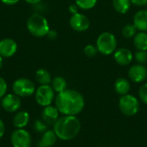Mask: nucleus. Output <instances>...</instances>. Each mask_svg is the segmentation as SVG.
<instances>
[{
	"label": "nucleus",
	"mask_w": 147,
	"mask_h": 147,
	"mask_svg": "<svg viewBox=\"0 0 147 147\" xmlns=\"http://www.w3.org/2000/svg\"><path fill=\"white\" fill-rule=\"evenodd\" d=\"M55 107L63 115H79L84 109L85 101L83 95L78 90L66 89L58 93L54 99Z\"/></svg>",
	"instance_id": "f257e3e1"
},
{
	"label": "nucleus",
	"mask_w": 147,
	"mask_h": 147,
	"mask_svg": "<svg viewBox=\"0 0 147 147\" xmlns=\"http://www.w3.org/2000/svg\"><path fill=\"white\" fill-rule=\"evenodd\" d=\"M53 130L58 139L69 141L76 138L81 130V122L77 116L63 115L53 126Z\"/></svg>",
	"instance_id": "f03ea898"
},
{
	"label": "nucleus",
	"mask_w": 147,
	"mask_h": 147,
	"mask_svg": "<svg viewBox=\"0 0 147 147\" xmlns=\"http://www.w3.org/2000/svg\"><path fill=\"white\" fill-rule=\"evenodd\" d=\"M28 32L35 37H44L47 35L50 27L45 16L40 14H33L27 21Z\"/></svg>",
	"instance_id": "7ed1b4c3"
},
{
	"label": "nucleus",
	"mask_w": 147,
	"mask_h": 147,
	"mask_svg": "<svg viewBox=\"0 0 147 147\" xmlns=\"http://www.w3.org/2000/svg\"><path fill=\"white\" fill-rule=\"evenodd\" d=\"M96 48L102 55H110L117 49V39L110 32L102 33L96 39Z\"/></svg>",
	"instance_id": "20e7f679"
},
{
	"label": "nucleus",
	"mask_w": 147,
	"mask_h": 147,
	"mask_svg": "<svg viewBox=\"0 0 147 147\" xmlns=\"http://www.w3.org/2000/svg\"><path fill=\"white\" fill-rule=\"evenodd\" d=\"M119 109L124 115L129 117L134 116L140 109V100L129 93L121 96L119 100Z\"/></svg>",
	"instance_id": "39448f33"
},
{
	"label": "nucleus",
	"mask_w": 147,
	"mask_h": 147,
	"mask_svg": "<svg viewBox=\"0 0 147 147\" xmlns=\"http://www.w3.org/2000/svg\"><path fill=\"white\" fill-rule=\"evenodd\" d=\"M13 93L19 97H28L35 92L34 82L28 78H21L14 81L12 84Z\"/></svg>",
	"instance_id": "423d86ee"
},
{
	"label": "nucleus",
	"mask_w": 147,
	"mask_h": 147,
	"mask_svg": "<svg viewBox=\"0 0 147 147\" xmlns=\"http://www.w3.org/2000/svg\"><path fill=\"white\" fill-rule=\"evenodd\" d=\"M35 101L41 107H47L52 104L55 99V91L50 84L40 85L34 92Z\"/></svg>",
	"instance_id": "0eeeda50"
},
{
	"label": "nucleus",
	"mask_w": 147,
	"mask_h": 147,
	"mask_svg": "<svg viewBox=\"0 0 147 147\" xmlns=\"http://www.w3.org/2000/svg\"><path fill=\"white\" fill-rule=\"evenodd\" d=\"M10 142L13 147H30L32 137L29 132L24 128L16 129L10 136Z\"/></svg>",
	"instance_id": "6e6552de"
},
{
	"label": "nucleus",
	"mask_w": 147,
	"mask_h": 147,
	"mask_svg": "<svg viewBox=\"0 0 147 147\" xmlns=\"http://www.w3.org/2000/svg\"><path fill=\"white\" fill-rule=\"evenodd\" d=\"M22 105L21 99L14 93L6 94L1 101L3 109L8 113H16Z\"/></svg>",
	"instance_id": "1a4fd4ad"
},
{
	"label": "nucleus",
	"mask_w": 147,
	"mask_h": 147,
	"mask_svg": "<svg viewBox=\"0 0 147 147\" xmlns=\"http://www.w3.org/2000/svg\"><path fill=\"white\" fill-rule=\"evenodd\" d=\"M69 23L71 28L77 32H84L88 30L90 26V22L89 18L85 15L79 12L71 15Z\"/></svg>",
	"instance_id": "9d476101"
},
{
	"label": "nucleus",
	"mask_w": 147,
	"mask_h": 147,
	"mask_svg": "<svg viewBox=\"0 0 147 147\" xmlns=\"http://www.w3.org/2000/svg\"><path fill=\"white\" fill-rule=\"evenodd\" d=\"M128 77L134 83L140 84L147 78V69L144 65L136 64L132 65L128 70Z\"/></svg>",
	"instance_id": "9b49d317"
},
{
	"label": "nucleus",
	"mask_w": 147,
	"mask_h": 147,
	"mask_svg": "<svg viewBox=\"0 0 147 147\" xmlns=\"http://www.w3.org/2000/svg\"><path fill=\"white\" fill-rule=\"evenodd\" d=\"M115 61L122 66L127 65L132 63L134 59V54L131 50L126 47H121L115 51L114 53Z\"/></svg>",
	"instance_id": "f8f14e48"
},
{
	"label": "nucleus",
	"mask_w": 147,
	"mask_h": 147,
	"mask_svg": "<svg viewBox=\"0 0 147 147\" xmlns=\"http://www.w3.org/2000/svg\"><path fill=\"white\" fill-rule=\"evenodd\" d=\"M17 51V43L10 38L0 40V55L3 58H10Z\"/></svg>",
	"instance_id": "ddd939ff"
},
{
	"label": "nucleus",
	"mask_w": 147,
	"mask_h": 147,
	"mask_svg": "<svg viewBox=\"0 0 147 147\" xmlns=\"http://www.w3.org/2000/svg\"><path fill=\"white\" fill-rule=\"evenodd\" d=\"M59 112L55 106L49 105L44 107L41 113V119L47 126H53L59 118Z\"/></svg>",
	"instance_id": "4468645a"
},
{
	"label": "nucleus",
	"mask_w": 147,
	"mask_h": 147,
	"mask_svg": "<svg viewBox=\"0 0 147 147\" xmlns=\"http://www.w3.org/2000/svg\"><path fill=\"white\" fill-rule=\"evenodd\" d=\"M134 25L138 31L147 32V9H140L134 16Z\"/></svg>",
	"instance_id": "2eb2a0df"
},
{
	"label": "nucleus",
	"mask_w": 147,
	"mask_h": 147,
	"mask_svg": "<svg viewBox=\"0 0 147 147\" xmlns=\"http://www.w3.org/2000/svg\"><path fill=\"white\" fill-rule=\"evenodd\" d=\"M29 120H30L29 114L27 111L20 110L17 111L16 114L14 115L12 124L16 129H21L27 127V125L29 122Z\"/></svg>",
	"instance_id": "dca6fc26"
},
{
	"label": "nucleus",
	"mask_w": 147,
	"mask_h": 147,
	"mask_svg": "<svg viewBox=\"0 0 147 147\" xmlns=\"http://www.w3.org/2000/svg\"><path fill=\"white\" fill-rule=\"evenodd\" d=\"M58 140V137L53 130H47L41 135L40 140L37 143V147L53 146Z\"/></svg>",
	"instance_id": "f3484780"
},
{
	"label": "nucleus",
	"mask_w": 147,
	"mask_h": 147,
	"mask_svg": "<svg viewBox=\"0 0 147 147\" xmlns=\"http://www.w3.org/2000/svg\"><path fill=\"white\" fill-rule=\"evenodd\" d=\"M114 89H115V91L121 96H124V95H127L129 93L131 85H130L129 81L127 78H119L115 82Z\"/></svg>",
	"instance_id": "a211bd4d"
},
{
	"label": "nucleus",
	"mask_w": 147,
	"mask_h": 147,
	"mask_svg": "<svg viewBox=\"0 0 147 147\" xmlns=\"http://www.w3.org/2000/svg\"><path fill=\"white\" fill-rule=\"evenodd\" d=\"M134 46L138 51H147V33L139 31L134 35Z\"/></svg>",
	"instance_id": "6ab92c4d"
},
{
	"label": "nucleus",
	"mask_w": 147,
	"mask_h": 147,
	"mask_svg": "<svg viewBox=\"0 0 147 147\" xmlns=\"http://www.w3.org/2000/svg\"><path fill=\"white\" fill-rule=\"evenodd\" d=\"M35 79L40 85L50 84L52 82V77L50 72L46 69H39L35 72Z\"/></svg>",
	"instance_id": "aec40b11"
},
{
	"label": "nucleus",
	"mask_w": 147,
	"mask_h": 147,
	"mask_svg": "<svg viewBox=\"0 0 147 147\" xmlns=\"http://www.w3.org/2000/svg\"><path fill=\"white\" fill-rule=\"evenodd\" d=\"M112 3L115 11L122 15L129 11L132 4L130 0H113Z\"/></svg>",
	"instance_id": "412c9836"
},
{
	"label": "nucleus",
	"mask_w": 147,
	"mask_h": 147,
	"mask_svg": "<svg viewBox=\"0 0 147 147\" xmlns=\"http://www.w3.org/2000/svg\"><path fill=\"white\" fill-rule=\"evenodd\" d=\"M51 86L55 91V93H60L67 89V82L62 77H55L52 79Z\"/></svg>",
	"instance_id": "4be33fe9"
},
{
	"label": "nucleus",
	"mask_w": 147,
	"mask_h": 147,
	"mask_svg": "<svg viewBox=\"0 0 147 147\" xmlns=\"http://www.w3.org/2000/svg\"><path fill=\"white\" fill-rule=\"evenodd\" d=\"M138 29L136 28V27L133 24H127L123 27L122 30H121V34L123 35V37L127 38V39H130V38H134V35L137 34Z\"/></svg>",
	"instance_id": "5701e85b"
},
{
	"label": "nucleus",
	"mask_w": 147,
	"mask_h": 147,
	"mask_svg": "<svg viewBox=\"0 0 147 147\" xmlns=\"http://www.w3.org/2000/svg\"><path fill=\"white\" fill-rule=\"evenodd\" d=\"M75 3L79 9L88 10L93 9L96 5L97 0H75Z\"/></svg>",
	"instance_id": "b1692460"
},
{
	"label": "nucleus",
	"mask_w": 147,
	"mask_h": 147,
	"mask_svg": "<svg viewBox=\"0 0 147 147\" xmlns=\"http://www.w3.org/2000/svg\"><path fill=\"white\" fill-rule=\"evenodd\" d=\"M84 54L87 57H89V58H94L97 54L98 50L96 48V46H94V45L90 44V45H87V46L84 47Z\"/></svg>",
	"instance_id": "393cba45"
},
{
	"label": "nucleus",
	"mask_w": 147,
	"mask_h": 147,
	"mask_svg": "<svg viewBox=\"0 0 147 147\" xmlns=\"http://www.w3.org/2000/svg\"><path fill=\"white\" fill-rule=\"evenodd\" d=\"M134 59L138 64L145 65L147 63V51H137L134 54Z\"/></svg>",
	"instance_id": "a878e982"
},
{
	"label": "nucleus",
	"mask_w": 147,
	"mask_h": 147,
	"mask_svg": "<svg viewBox=\"0 0 147 147\" xmlns=\"http://www.w3.org/2000/svg\"><path fill=\"white\" fill-rule=\"evenodd\" d=\"M34 128L37 133H44L47 130V125L41 120H36L34 123Z\"/></svg>",
	"instance_id": "bb28decb"
},
{
	"label": "nucleus",
	"mask_w": 147,
	"mask_h": 147,
	"mask_svg": "<svg viewBox=\"0 0 147 147\" xmlns=\"http://www.w3.org/2000/svg\"><path fill=\"white\" fill-rule=\"evenodd\" d=\"M139 97L140 100L147 105V83L142 84L139 89Z\"/></svg>",
	"instance_id": "cd10ccee"
},
{
	"label": "nucleus",
	"mask_w": 147,
	"mask_h": 147,
	"mask_svg": "<svg viewBox=\"0 0 147 147\" xmlns=\"http://www.w3.org/2000/svg\"><path fill=\"white\" fill-rule=\"evenodd\" d=\"M7 89H8V85L5 79L0 77V98H3L6 95Z\"/></svg>",
	"instance_id": "c85d7f7f"
},
{
	"label": "nucleus",
	"mask_w": 147,
	"mask_h": 147,
	"mask_svg": "<svg viewBox=\"0 0 147 147\" xmlns=\"http://www.w3.org/2000/svg\"><path fill=\"white\" fill-rule=\"evenodd\" d=\"M130 1L132 4L138 6V7H142V6L146 5L147 2V0H130Z\"/></svg>",
	"instance_id": "c756f323"
},
{
	"label": "nucleus",
	"mask_w": 147,
	"mask_h": 147,
	"mask_svg": "<svg viewBox=\"0 0 147 147\" xmlns=\"http://www.w3.org/2000/svg\"><path fill=\"white\" fill-rule=\"evenodd\" d=\"M78 9H79V8H78V6L76 3L71 4V5L69 6V12H70L71 15H74V14L78 13Z\"/></svg>",
	"instance_id": "7c9ffc66"
},
{
	"label": "nucleus",
	"mask_w": 147,
	"mask_h": 147,
	"mask_svg": "<svg viewBox=\"0 0 147 147\" xmlns=\"http://www.w3.org/2000/svg\"><path fill=\"white\" fill-rule=\"evenodd\" d=\"M5 134V125L4 122L0 119V140L3 137Z\"/></svg>",
	"instance_id": "2f4dec72"
},
{
	"label": "nucleus",
	"mask_w": 147,
	"mask_h": 147,
	"mask_svg": "<svg viewBox=\"0 0 147 147\" xmlns=\"http://www.w3.org/2000/svg\"><path fill=\"white\" fill-rule=\"evenodd\" d=\"M3 3L6 4V5H14L16 3H17L20 0H1Z\"/></svg>",
	"instance_id": "473e14b6"
},
{
	"label": "nucleus",
	"mask_w": 147,
	"mask_h": 147,
	"mask_svg": "<svg viewBox=\"0 0 147 147\" xmlns=\"http://www.w3.org/2000/svg\"><path fill=\"white\" fill-rule=\"evenodd\" d=\"M57 34H58L57 32H55L53 30H49V32L47 34V37L50 38V39H52V40H53V39H55L57 37Z\"/></svg>",
	"instance_id": "72a5a7b5"
},
{
	"label": "nucleus",
	"mask_w": 147,
	"mask_h": 147,
	"mask_svg": "<svg viewBox=\"0 0 147 147\" xmlns=\"http://www.w3.org/2000/svg\"><path fill=\"white\" fill-rule=\"evenodd\" d=\"M24 1L29 4H37L41 2V0H24Z\"/></svg>",
	"instance_id": "f704fd0d"
},
{
	"label": "nucleus",
	"mask_w": 147,
	"mask_h": 147,
	"mask_svg": "<svg viewBox=\"0 0 147 147\" xmlns=\"http://www.w3.org/2000/svg\"><path fill=\"white\" fill-rule=\"evenodd\" d=\"M2 66H3V57L0 55V70L2 68Z\"/></svg>",
	"instance_id": "c9c22d12"
},
{
	"label": "nucleus",
	"mask_w": 147,
	"mask_h": 147,
	"mask_svg": "<svg viewBox=\"0 0 147 147\" xmlns=\"http://www.w3.org/2000/svg\"><path fill=\"white\" fill-rule=\"evenodd\" d=\"M146 6H147V2H146Z\"/></svg>",
	"instance_id": "e433bc0d"
}]
</instances>
